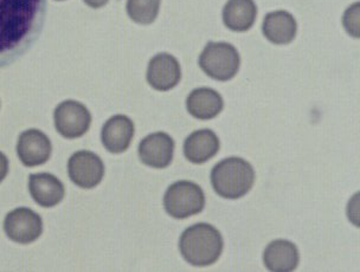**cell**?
Segmentation results:
<instances>
[{
  "instance_id": "obj_10",
  "label": "cell",
  "mask_w": 360,
  "mask_h": 272,
  "mask_svg": "<svg viewBox=\"0 0 360 272\" xmlns=\"http://www.w3.org/2000/svg\"><path fill=\"white\" fill-rule=\"evenodd\" d=\"M147 82L159 91H169L179 83L181 69L176 57L167 53H158L150 60Z\"/></svg>"
},
{
  "instance_id": "obj_20",
  "label": "cell",
  "mask_w": 360,
  "mask_h": 272,
  "mask_svg": "<svg viewBox=\"0 0 360 272\" xmlns=\"http://www.w3.org/2000/svg\"><path fill=\"white\" fill-rule=\"evenodd\" d=\"M359 3L351 5L344 15V27L354 38H359Z\"/></svg>"
},
{
  "instance_id": "obj_19",
  "label": "cell",
  "mask_w": 360,
  "mask_h": 272,
  "mask_svg": "<svg viewBox=\"0 0 360 272\" xmlns=\"http://www.w3.org/2000/svg\"><path fill=\"white\" fill-rule=\"evenodd\" d=\"M162 0H128L127 13L133 22L148 25L157 19Z\"/></svg>"
},
{
  "instance_id": "obj_22",
  "label": "cell",
  "mask_w": 360,
  "mask_h": 272,
  "mask_svg": "<svg viewBox=\"0 0 360 272\" xmlns=\"http://www.w3.org/2000/svg\"><path fill=\"white\" fill-rule=\"evenodd\" d=\"M108 1L109 0H84V3L91 8H103Z\"/></svg>"
},
{
  "instance_id": "obj_13",
  "label": "cell",
  "mask_w": 360,
  "mask_h": 272,
  "mask_svg": "<svg viewBox=\"0 0 360 272\" xmlns=\"http://www.w3.org/2000/svg\"><path fill=\"white\" fill-rule=\"evenodd\" d=\"M29 190L34 202L45 209L58 205L65 195L63 183L50 173L31 174Z\"/></svg>"
},
{
  "instance_id": "obj_7",
  "label": "cell",
  "mask_w": 360,
  "mask_h": 272,
  "mask_svg": "<svg viewBox=\"0 0 360 272\" xmlns=\"http://www.w3.org/2000/svg\"><path fill=\"white\" fill-rule=\"evenodd\" d=\"M4 231L12 242L30 244L43 233V220L32 209L19 207L5 216Z\"/></svg>"
},
{
  "instance_id": "obj_2",
  "label": "cell",
  "mask_w": 360,
  "mask_h": 272,
  "mask_svg": "<svg viewBox=\"0 0 360 272\" xmlns=\"http://www.w3.org/2000/svg\"><path fill=\"white\" fill-rule=\"evenodd\" d=\"M224 247L221 232L207 223L186 228L180 237V254L193 266H209L218 261Z\"/></svg>"
},
{
  "instance_id": "obj_15",
  "label": "cell",
  "mask_w": 360,
  "mask_h": 272,
  "mask_svg": "<svg viewBox=\"0 0 360 272\" xmlns=\"http://www.w3.org/2000/svg\"><path fill=\"white\" fill-rule=\"evenodd\" d=\"M221 142L211 129H199L192 133L184 142L185 157L192 164H204L218 153Z\"/></svg>"
},
{
  "instance_id": "obj_6",
  "label": "cell",
  "mask_w": 360,
  "mask_h": 272,
  "mask_svg": "<svg viewBox=\"0 0 360 272\" xmlns=\"http://www.w3.org/2000/svg\"><path fill=\"white\" fill-rule=\"evenodd\" d=\"M53 122L63 138H79L89 131L91 114L81 102L67 100L55 109Z\"/></svg>"
},
{
  "instance_id": "obj_18",
  "label": "cell",
  "mask_w": 360,
  "mask_h": 272,
  "mask_svg": "<svg viewBox=\"0 0 360 272\" xmlns=\"http://www.w3.org/2000/svg\"><path fill=\"white\" fill-rule=\"evenodd\" d=\"M257 17L254 0H228L223 8V22L229 30L244 32L252 29Z\"/></svg>"
},
{
  "instance_id": "obj_3",
  "label": "cell",
  "mask_w": 360,
  "mask_h": 272,
  "mask_svg": "<svg viewBox=\"0 0 360 272\" xmlns=\"http://www.w3.org/2000/svg\"><path fill=\"white\" fill-rule=\"evenodd\" d=\"M255 171L242 157H231L221 160L211 171L214 192L225 199H240L252 190Z\"/></svg>"
},
{
  "instance_id": "obj_5",
  "label": "cell",
  "mask_w": 360,
  "mask_h": 272,
  "mask_svg": "<svg viewBox=\"0 0 360 272\" xmlns=\"http://www.w3.org/2000/svg\"><path fill=\"white\" fill-rule=\"evenodd\" d=\"M205 206V194L197 183L176 181L166 190L164 207L176 219H186L202 212Z\"/></svg>"
},
{
  "instance_id": "obj_16",
  "label": "cell",
  "mask_w": 360,
  "mask_h": 272,
  "mask_svg": "<svg viewBox=\"0 0 360 272\" xmlns=\"http://www.w3.org/2000/svg\"><path fill=\"white\" fill-rule=\"evenodd\" d=\"M262 31L266 39L271 43L289 44L297 37V20L287 11L270 12L264 17Z\"/></svg>"
},
{
  "instance_id": "obj_11",
  "label": "cell",
  "mask_w": 360,
  "mask_h": 272,
  "mask_svg": "<svg viewBox=\"0 0 360 272\" xmlns=\"http://www.w3.org/2000/svg\"><path fill=\"white\" fill-rule=\"evenodd\" d=\"M174 141L166 133L158 131L147 135L139 145V157L143 164L153 168L169 167L173 160Z\"/></svg>"
},
{
  "instance_id": "obj_4",
  "label": "cell",
  "mask_w": 360,
  "mask_h": 272,
  "mask_svg": "<svg viewBox=\"0 0 360 272\" xmlns=\"http://www.w3.org/2000/svg\"><path fill=\"white\" fill-rule=\"evenodd\" d=\"M240 57L237 48L225 41H210L199 56V67L211 79L229 81L240 69Z\"/></svg>"
},
{
  "instance_id": "obj_9",
  "label": "cell",
  "mask_w": 360,
  "mask_h": 272,
  "mask_svg": "<svg viewBox=\"0 0 360 272\" xmlns=\"http://www.w3.org/2000/svg\"><path fill=\"white\" fill-rule=\"evenodd\" d=\"M15 150L19 160L24 166L36 167L49 160L53 153V145L43 131L32 128L22 131Z\"/></svg>"
},
{
  "instance_id": "obj_8",
  "label": "cell",
  "mask_w": 360,
  "mask_h": 272,
  "mask_svg": "<svg viewBox=\"0 0 360 272\" xmlns=\"http://www.w3.org/2000/svg\"><path fill=\"white\" fill-rule=\"evenodd\" d=\"M69 178L76 186L90 190L98 186L105 176V164L101 157L89 152L81 150L72 154L68 161Z\"/></svg>"
},
{
  "instance_id": "obj_1",
  "label": "cell",
  "mask_w": 360,
  "mask_h": 272,
  "mask_svg": "<svg viewBox=\"0 0 360 272\" xmlns=\"http://www.w3.org/2000/svg\"><path fill=\"white\" fill-rule=\"evenodd\" d=\"M46 0H0V69L10 67L41 37Z\"/></svg>"
},
{
  "instance_id": "obj_17",
  "label": "cell",
  "mask_w": 360,
  "mask_h": 272,
  "mask_svg": "<svg viewBox=\"0 0 360 272\" xmlns=\"http://www.w3.org/2000/svg\"><path fill=\"white\" fill-rule=\"evenodd\" d=\"M186 108L195 119H211L221 114L224 108V101L216 90L198 88L186 98Z\"/></svg>"
},
{
  "instance_id": "obj_12",
  "label": "cell",
  "mask_w": 360,
  "mask_h": 272,
  "mask_svg": "<svg viewBox=\"0 0 360 272\" xmlns=\"http://www.w3.org/2000/svg\"><path fill=\"white\" fill-rule=\"evenodd\" d=\"M134 131V123L128 116H112L102 127V143L110 153H124L131 145Z\"/></svg>"
},
{
  "instance_id": "obj_23",
  "label": "cell",
  "mask_w": 360,
  "mask_h": 272,
  "mask_svg": "<svg viewBox=\"0 0 360 272\" xmlns=\"http://www.w3.org/2000/svg\"><path fill=\"white\" fill-rule=\"evenodd\" d=\"M57 1H63V0H57Z\"/></svg>"
},
{
  "instance_id": "obj_21",
  "label": "cell",
  "mask_w": 360,
  "mask_h": 272,
  "mask_svg": "<svg viewBox=\"0 0 360 272\" xmlns=\"http://www.w3.org/2000/svg\"><path fill=\"white\" fill-rule=\"evenodd\" d=\"M8 167L10 164H8V157L3 152H0V183H3L5 178L8 176Z\"/></svg>"
},
{
  "instance_id": "obj_14",
  "label": "cell",
  "mask_w": 360,
  "mask_h": 272,
  "mask_svg": "<svg viewBox=\"0 0 360 272\" xmlns=\"http://www.w3.org/2000/svg\"><path fill=\"white\" fill-rule=\"evenodd\" d=\"M263 261L270 271H294L300 261V254L294 242L278 239L266 246L263 254Z\"/></svg>"
}]
</instances>
